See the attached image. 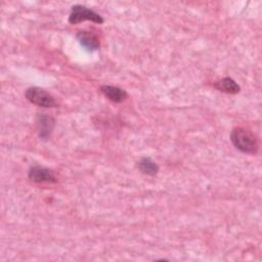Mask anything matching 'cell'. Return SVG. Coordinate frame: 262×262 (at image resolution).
<instances>
[{
  "label": "cell",
  "mask_w": 262,
  "mask_h": 262,
  "mask_svg": "<svg viewBox=\"0 0 262 262\" xmlns=\"http://www.w3.org/2000/svg\"><path fill=\"white\" fill-rule=\"evenodd\" d=\"M26 98L33 104L41 107H56L55 98L45 89L40 87H29L25 91Z\"/></svg>",
  "instance_id": "obj_2"
},
{
  "label": "cell",
  "mask_w": 262,
  "mask_h": 262,
  "mask_svg": "<svg viewBox=\"0 0 262 262\" xmlns=\"http://www.w3.org/2000/svg\"><path fill=\"white\" fill-rule=\"evenodd\" d=\"M230 140L235 148L245 154L255 155L259 149L258 137L249 129L236 127L230 133Z\"/></svg>",
  "instance_id": "obj_1"
},
{
  "label": "cell",
  "mask_w": 262,
  "mask_h": 262,
  "mask_svg": "<svg viewBox=\"0 0 262 262\" xmlns=\"http://www.w3.org/2000/svg\"><path fill=\"white\" fill-rule=\"evenodd\" d=\"M28 177L31 181L35 183H55L57 178L55 173L49 169L42 166H33L30 168Z\"/></svg>",
  "instance_id": "obj_4"
},
{
  "label": "cell",
  "mask_w": 262,
  "mask_h": 262,
  "mask_svg": "<svg viewBox=\"0 0 262 262\" xmlns=\"http://www.w3.org/2000/svg\"><path fill=\"white\" fill-rule=\"evenodd\" d=\"M79 43L87 50V51H95L99 48L100 43L98 37L88 30L79 31L76 35Z\"/></svg>",
  "instance_id": "obj_6"
},
{
  "label": "cell",
  "mask_w": 262,
  "mask_h": 262,
  "mask_svg": "<svg viewBox=\"0 0 262 262\" xmlns=\"http://www.w3.org/2000/svg\"><path fill=\"white\" fill-rule=\"evenodd\" d=\"M100 91L108 100L116 103H120L128 97L126 90L113 85H102L100 86Z\"/></svg>",
  "instance_id": "obj_7"
},
{
  "label": "cell",
  "mask_w": 262,
  "mask_h": 262,
  "mask_svg": "<svg viewBox=\"0 0 262 262\" xmlns=\"http://www.w3.org/2000/svg\"><path fill=\"white\" fill-rule=\"evenodd\" d=\"M214 87L217 90L228 93V94H236L241 90L239 85L229 77H225V78H222L221 80L216 81L214 83Z\"/></svg>",
  "instance_id": "obj_8"
},
{
  "label": "cell",
  "mask_w": 262,
  "mask_h": 262,
  "mask_svg": "<svg viewBox=\"0 0 262 262\" xmlns=\"http://www.w3.org/2000/svg\"><path fill=\"white\" fill-rule=\"evenodd\" d=\"M138 169L145 175L156 176L159 172V166L150 158L143 157L137 163Z\"/></svg>",
  "instance_id": "obj_9"
},
{
  "label": "cell",
  "mask_w": 262,
  "mask_h": 262,
  "mask_svg": "<svg viewBox=\"0 0 262 262\" xmlns=\"http://www.w3.org/2000/svg\"><path fill=\"white\" fill-rule=\"evenodd\" d=\"M36 125L39 136L43 139H46L50 136L54 128L55 120L47 114H38L36 119Z\"/></svg>",
  "instance_id": "obj_5"
},
{
  "label": "cell",
  "mask_w": 262,
  "mask_h": 262,
  "mask_svg": "<svg viewBox=\"0 0 262 262\" xmlns=\"http://www.w3.org/2000/svg\"><path fill=\"white\" fill-rule=\"evenodd\" d=\"M85 20H91L96 24L103 23L102 16L97 12H95L94 10L80 4H76L72 6L71 13L69 15V23L72 25H76Z\"/></svg>",
  "instance_id": "obj_3"
}]
</instances>
